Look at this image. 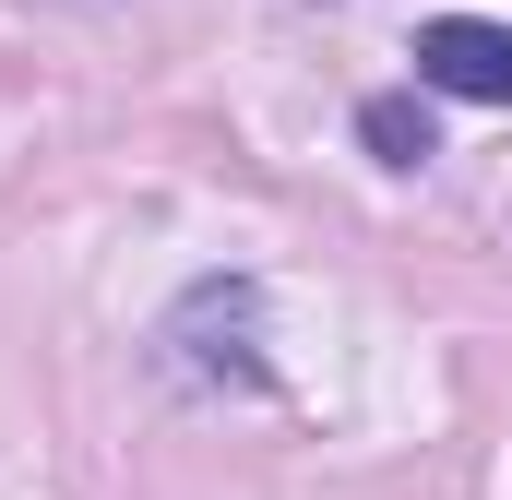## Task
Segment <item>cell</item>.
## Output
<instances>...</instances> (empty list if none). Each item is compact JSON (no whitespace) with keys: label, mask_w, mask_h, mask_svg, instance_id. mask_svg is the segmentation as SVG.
Wrapping results in <instances>:
<instances>
[{"label":"cell","mask_w":512,"mask_h":500,"mask_svg":"<svg viewBox=\"0 0 512 500\" xmlns=\"http://www.w3.org/2000/svg\"><path fill=\"white\" fill-rule=\"evenodd\" d=\"M417 84L477 96V108H512V24H489V12H441V24H417Z\"/></svg>","instance_id":"1"},{"label":"cell","mask_w":512,"mask_h":500,"mask_svg":"<svg viewBox=\"0 0 512 500\" xmlns=\"http://www.w3.org/2000/svg\"><path fill=\"white\" fill-rule=\"evenodd\" d=\"M358 131H370V155H382V167H429V155H441L417 96H370V108H358Z\"/></svg>","instance_id":"2"}]
</instances>
